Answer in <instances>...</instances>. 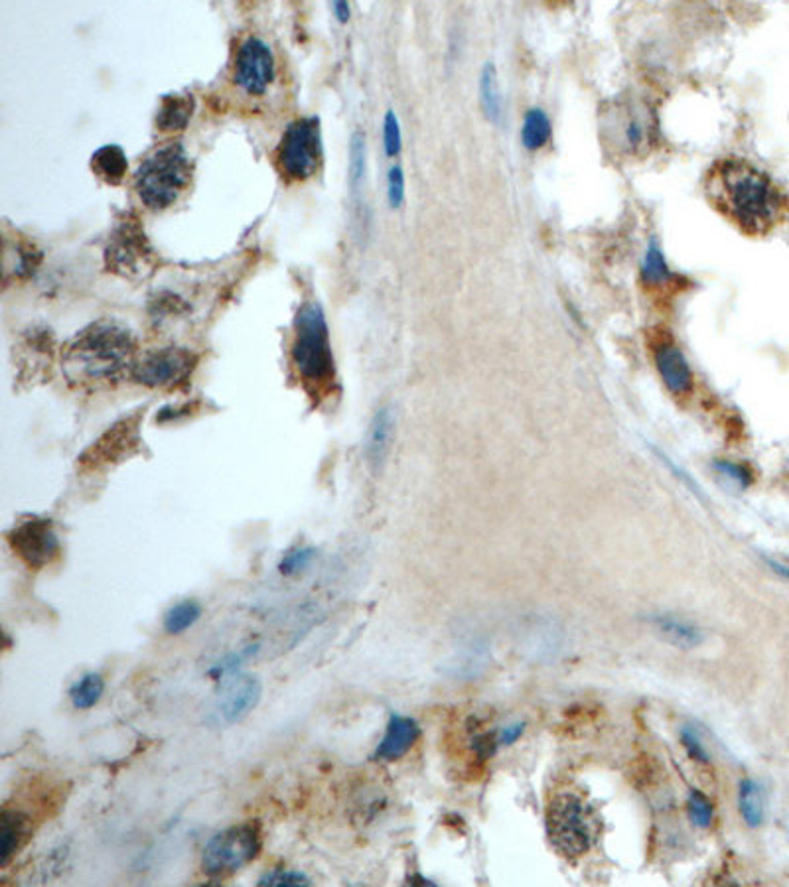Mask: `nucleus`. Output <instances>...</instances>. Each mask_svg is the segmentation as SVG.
<instances>
[{"label":"nucleus","instance_id":"1","mask_svg":"<svg viewBox=\"0 0 789 887\" xmlns=\"http://www.w3.org/2000/svg\"><path fill=\"white\" fill-rule=\"evenodd\" d=\"M704 192L714 208L752 237L768 235L789 216V192L744 158L714 162L704 177Z\"/></svg>","mask_w":789,"mask_h":887},{"label":"nucleus","instance_id":"2","mask_svg":"<svg viewBox=\"0 0 789 887\" xmlns=\"http://www.w3.org/2000/svg\"><path fill=\"white\" fill-rule=\"evenodd\" d=\"M136 341L117 322H97L76 335L63 355L68 377L81 385L117 381L135 367Z\"/></svg>","mask_w":789,"mask_h":887},{"label":"nucleus","instance_id":"3","mask_svg":"<svg viewBox=\"0 0 789 887\" xmlns=\"http://www.w3.org/2000/svg\"><path fill=\"white\" fill-rule=\"evenodd\" d=\"M600 130L608 154L621 160L642 158L657 138L655 111L645 97L621 95L602 109Z\"/></svg>","mask_w":789,"mask_h":887},{"label":"nucleus","instance_id":"4","mask_svg":"<svg viewBox=\"0 0 789 887\" xmlns=\"http://www.w3.org/2000/svg\"><path fill=\"white\" fill-rule=\"evenodd\" d=\"M292 361L308 387H326L333 379L330 332L318 302H306L294 320Z\"/></svg>","mask_w":789,"mask_h":887},{"label":"nucleus","instance_id":"5","mask_svg":"<svg viewBox=\"0 0 789 887\" xmlns=\"http://www.w3.org/2000/svg\"><path fill=\"white\" fill-rule=\"evenodd\" d=\"M192 177V162L182 144L158 148L138 168L135 188L146 208L160 211L180 198Z\"/></svg>","mask_w":789,"mask_h":887},{"label":"nucleus","instance_id":"6","mask_svg":"<svg viewBox=\"0 0 789 887\" xmlns=\"http://www.w3.org/2000/svg\"><path fill=\"white\" fill-rule=\"evenodd\" d=\"M600 834L596 810L577 795H559L547 810V836L566 858L588 854Z\"/></svg>","mask_w":789,"mask_h":887},{"label":"nucleus","instance_id":"7","mask_svg":"<svg viewBox=\"0 0 789 887\" xmlns=\"http://www.w3.org/2000/svg\"><path fill=\"white\" fill-rule=\"evenodd\" d=\"M259 850H261V830L257 823L229 826L213 836L203 848V872L213 877L235 874L255 860Z\"/></svg>","mask_w":789,"mask_h":887},{"label":"nucleus","instance_id":"8","mask_svg":"<svg viewBox=\"0 0 789 887\" xmlns=\"http://www.w3.org/2000/svg\"><path fill=\"white\" fill-rule=\"evenodd\" d=\"M276 158L283 174L289 180L304 182L312 177L322 164L320 120L316 117H304L286 127Z\"/></svg>","mask_w":789,"mask_h":887},{"label":"nucleus","instance_id":"9","mask_svg":"<svg viewBox=\"0 0 789 887\" xmlns=\"http://www.w3.org/2000/svg\"><path fill=\"white\" fill-rule=\"evenodd\" d=\"M107 268L125 278H144L156 267V253L135 218L119 221L105 249Z\"/></svg>","mask_w":789,"mask_h":887},{"label":"nucleus","instance_id":"10","mask_svg":"<svg viewBox=\"0 0 789 887\" xmlns=\"http://www.w3.org/2000/svg\"><path fill=\"white\" fill-rule=\"evenodd\" d=\"M196 365L198 357L192 351L182 348H164L148 351L141 359H136L131 375L138 385L151 389H170L188 381Z\"/></svg>","mask_w":789,"mask_h":887},{"label":"nucleus","instance_id":"11","mask_svg":"<svg viewBox=\"0 0 789 887\" xmlns=\"http://www.w3.org/2000/svg\"><path fill=\"white\" fill-rule=\"evenodd\" d=\"M8 545L32 571L50 566L60 554V538L52 521L28 517L8 532Z\"/></svg>","mask_w":789,"mask_h":887},{"label":"nucleus","instance_id":"12","mask_svg":"<svg viewBox=\"0 0 789 887\" xmlns=\"http://www.w3.org/2000/svg\"><path fill=\"white\" fill-rule=\"evenodd\" d=\"M263 685L253 675L235 672L221 683L219 693L213 700L211 718L216 726H234L253 712L261 702Z\"/></svg>","mask_w":789,"mask_h":887},{"label":"nucleus","instance_id":"13","mask_svg":"<svg viewBox=\"0 0 789 887\" xmlns=\"http://www.w3.org/2000/svg\"><path fill=\"white\" fill-rule=\"evenodd\" d=\"M234 79L249 95H263L275 79V58L268 44L257 36H249L239 45Z\"/></svg>","mask_w":789,"mask_h":887},{"label":"nucleus","instance_id":"14","mask_svg":"<svg viewBox=\"0 0 789 887\" xmlns=\"http://www.w3.org/2000/svg\"><path fill=\"white\" fill-rule=\"evenodd\" d=\"M141 444L138 436V415L125 418L111 426L109 431L93 444L89 450L81 456V464L86 468H99L103 464H111L113 460H120L123 456H131L135 448Z\"/></svg>","mask_w":789,"mask_h":887},{"label":"nucleus","instance_id":"15","mask_svg":"<svg viewBox=\"0 0 789 887\" xmlns=\"http://www.w3.org/2000/svg\"><path fill=\"white\" fill-rule=\"evenodd\" d=\"M653 359L665 387L670 389L673 395L683 397L689 393L693 387V373L683 351L677 348L675 343L671 341L657 343L653 349Z\"/></svg>","mask_w":789,"mask_h":887},{"label":"nucleus","instance_id":"16","mask_svg":"<svg viewBox=\"0 0 789 887\" xmlns=\"http://www.w3.org/2000/svg\"><path fill=\"white\" fill-rule=\"evenodd\" d=\"M395 434V415L391 407H382L371 418L367 440H366V460L369 468L377 472L382 470L389 452H391Z\"/></svg>","mask_w":789,"mask_h":887},{"label":"nucleus","instance_id":"17","mask_svg":"<svg viewBox=\"0 0 789 887\" xmlns=\"http://www.w3.org/2000/svg\"><path fill=\"white\" fill-rule=\"evenodd\" d=\"M416 737H419V724L413 718L407 716H393L387 724V732L383 740L379 742L375 758L383 761H397L401 760L407 751L413 748Z\"/></svg>","mask_w":789,"mask_h":887},{"label":"nucleus","instance_id":"18","mask_svg":"<svg viewBox=\"0 0 789 887\" xmlns=\"http://www.w3.org/2000/svg\"><path fill=\"white\" fill-rule=\"evenodd\" d=\"M649 623L653 625L655 631L662 637L679 649H694L703 643V631L697 625L677 618L671 613H653L649 618Z\"/></svg>","mask_w":789,"mask_h":887},{"label":"nucleus","instance_id":"19","mask_svg":"<svg viewBox=\"0 0 789 887\" xmlns=\"http://www.w3.org/2000/svg\"><path fill=\"white\" fill-rule=\"evenodd\" d=\"M30 820L18 810H3L0 817V867H6L8 862L16 856L18 850L24 846L30 834Z\"/></svg>","mask_w":789,"mask_h":887},{"label":"nucleus","instance_id":"20","mask_svg":"<svg viewBox=\"0 0 789 887\" xmlns=\"http://www.w3.org/2000/svg\"><path fill=\"white\" fill-rule=\"evenodd\" d=\"M91 168L105 184L119 185L127 176V154L119 144H105L91 156Z\"/></svg>","mask_w":789,"mask_h":887},{"label":"nucleus","instance_id":"21","mask_svg":"<svg viewBox=\"0 0 789 887\" xmlns=\"http://www.w3.org/2000/svg\"><path fill=\"white\" fill-rule=\"evenodd\" d=\"M480 103L489 123H504V93L494 63H486L480 73Z\"/></svg>","mask_w":789,"mask_h":887},{"label":"nucleus","instance_id":"22","mask_svg":"<svg viewBox=\"0 0 789 887\" xmlns=\"http://www.w3.org/2000/svg\"><path fill=\"white\" fill-rule=\"evenodd\" d=\"M193 107H196V103H193L192 95H166L160 103V109H158L156 127L164 133L184 130L190 123Z\"/></svg>","mask_w":789,"mask_h":887},{"label":"nucleus","instance_id":"23","mask_svg":"<svg viewBox=\"0 0 789 887\" xmlns=\"http://www.w3.org/2000/svg\"><path fill=\"white\" fill-rule=\"evenodd\" d=\"M738 807H740V815H742V818H744V823L748 826L756 828V826L762 825L764 797H762V789H760V785L754 779H744L740 783Z\"/></svg>","mask_w":789,"mask_h":887},{"label":"nucleus","instance_id":"24","mask_svg":"<svg viewBox=\"0 0 789 887\" xmlns=\"http://www.w3.org/2000/svg\"><path fill=\"white\" fill-rule=\"evenodd\" d=\"M367 172V143L364 133H354L349 140V164H348V184L354 195L364 188Z\"/></svg>","mask_w":789,"mask_h":887},{"label":"nucleus","instance_id":"25","mask_svg":"<svg viewBox=\"0 0 789 887\" xmlns=\"http://www.w3.org/2000/svg\"><path fill=\"white\" fill-rule=\"evenodd\" d=\"M105 693V680L97 672H87L70 688V700L73 708L89 710L95 706Z\"/></svg>","mask_w":789,"mask_h":887},{"label":"nucleus","instance_id":"26","mask_svg":"<svg viewBox=\"0 0 789 887\" xmlns=\"http://www.w3.org/2000/svg\"><path fill=\"white\" fill-rule=\"evenodd\" d=\"M551 138V120L543 109L527 111L523 128H522V143L529 151H537L547 144Z\"/></svg>","mask_w":789,"mask_h":887},{"label":"nucleus","instance_id":"27","mask_svg":"<svg viewBox=\"0 0 789 887\" xmlns=\"http://www.w3.org/2000/svg\"><path fill=\"white\" fill-rule=\"evenodd\" d=\"M200 618H201L200 604L193 602V600H184L180 604L172 605V608L166 612L164 631L170 633V635H180L184 631H188L190 628H193Z\"/></svg>","mask_w":789,"mask_h":887},{"label":"nucleus","instance_id":"28","mask_svg":"<svg viewBox=\"0 0 789 887\" xmlns=\"http://www.w3.org/2000/svg\"><path fill=\"white\" fill-rule=\"evenodd\" d=\"M642 276L649 286H662L671 280L670 265L665 263L663 250L659 249L657 242H649L642 263Z\"/></svg>","mask_w":789,"mask_h":887},{"label":"nucleus","instance_id":"29","mask_svg":"<svg viewBox=\"0 0 789 887\" xmlns=\"http://www.w3.org/2000/svg\"><path fill=\"white\" fill-rule=\"evenodd\" d=\"M316 556L318 554H316V550L312 546L292 548L283 556L281 564H278V571H281L283 576H296L304 572L306 568L314 563Z\"/></svg>","mask_w":789,"mask_h":887},{"label":"nucleus","instance_id":"30","mask_svg":"<svg viewBox=\"0 0 789 887\" xmlns=\"http://www.w3.org/2000/svg\"><path fill=\"white\" fill-rule=\"evenodd\" d=\"M259 653V645H253V647H243V649H239L235 653H229V655L224 659V661H219L218 665H213V669L210 670V675L211 677H216L218 680H224L231 675H235L237 669L243 665V662H247L249 659H253L255 655Z\"/></svg>","mask_w":789,"mask_h":887},{"label":"nucleus","instance_id":"31","mask_svg":"<svg viewBox=\"0 0 789 887\" xmlns=\"http://www.w3.org/2000/svg\"><path fill=\"white\" fill-rule=\"evenodd\" d=\"M686 809H689V818L693 820L694 826L699 828H709L712 823L714 810L712 802L703 795L699 791H691L689 801H686Z\"/></svg>","mask_w":789,"mask_h":887},{"label":"nucleus","instance_id":"32","mask_svg":"<svg viewBox=\"0 0 789 887\" xmlns=\"http://www.w3.org/2000/svg\"><path fill=\"white\" fill-rule=\"evenodd\" d=\"M259 885H273V887H308L312 885L310 877L304 875L302 872L294 870H273L265 874Z\"/></svg>","mask_w":789,"mask_h":887},{"label":"nucleus","instance_id":"33","mask_svg":"<svg viewBox=\"0 0 789 887\" xmlns=\"http://www.w3.org/2000/svg\"><path fill=\"white\" fill-rule=\"evenodd\" d=\"M401 125H399V119L393 111H387L385 120H383V144L387 156H397L401 152Z\"/></svg>","mask_w":789,"mask_h":887},{"label":"nucleus","instance_id":"34","mask_svg":"<svg viewBox=\"0 0 789 887\" xmlns=\"http://www.w3.org/2000/svg\"><path fill=\"white\" fill-rule=\"evenodd\" d=\"M387 198L393 209H399L405 201V174L401 166H393L387 176Z\"/></svg>","mask_w":789,"mask_h":887},{"label":"nucleus","instance_id":"35","mask_svg":"<svg viewBox=\"0 0 789 887\" xmlns=\"http://www.w3.org/2000/svg\"><path fill=\"white\" fill-rule=\"evenodd\" d=\"M681 742H683V748L686 750V753H689L694 761L709 763V760H711L709 751L704 750L701 737L694 734L689 726H685L681 730Z\"/></svg>","mask_w":789,"mask_h":887},{"label":"nucleus","instance_id":"36","mask_svg":"<svg viewBox=\"0 0 789 887\" xmlns=\"http://www.w3.org/2000/svg\"><path fill=\"white\" fill-rule=\"evenodd\" d=\"M714 470L720 472L724 478H728L732 481H736L740 488H746L750 483V473L746 468L735 464V462H714Z\"/></svg>","mask_w":789,"mask_h":887},{"label":"nucleus","instance_id":"37","mask_svg":"<svg viewBox=\"0 0 789 887\" xmlns=\"http://www.w3.org/2000/svg\"><path fill=\"white\" fill-rule=\"evenodd\" d=\"M523 732H525L523 722H515L512 726H505L497 732V742H499V745H512L519 740V737L523 735Z\"/></svg>","mask_w":789,"mask_h":887},{"label":"nucleus","instance_id":"38","mask_svg":"<svg viewBox=\"0 0 789 887\" xmlns=\"http://www.w3.org/2000/svg\"><path fill=\"white\" fill-rule=\"evenodd\" d=\"M332 11H333V14H336L340 22L349 21V4L348 3H341V0H338V3L332 4Z\"/></svg>","mask_w":789,"mask_h":887},{"label":"nucleus","instance_id":"39","mask_svg":"<svg viewBox=\"0 0 789 887\" xmlns=\"http://www.w3.org/2000/svg\"><path fill=\"white\" fill-rule=\"evenodd\" d=\"M769 566H772L777 574L785 576L787 580H789V566H784V564H779V563H774V560H769Z\"/></svg>","mask_w":789,"mask_h":887}]
</instances>
